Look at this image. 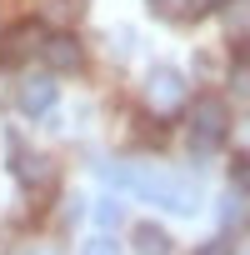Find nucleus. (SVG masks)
Returning a JSON list of instances; mask_svg holds the SVG:
<instances>
[{"label":"nucleus","mask_w":250,"mask_h":255,"mask_svg":"<svg viewBox=\"0 0 250 255\" xmlns=\"http://www.w3.org/2000/svg\"><path fill=\"white\" fill-rule=\"evenodd\" d=\"M100 175L120 190H135L140 200L160 205V210H175V215H190L200 205V180L170 170V165H150V160H110L100 165Z\"/></svg>","instance_id":"f257e3e1"},{"label":"nucleus","mask_w":250,"mask_h":255,"mask_svg":"<svg viewBox=\"0 0 250 255\" xmlns=\"http://www.w3.org/2000/svg\"><path fill=\"white\" fill-rule=\"evenodd\" d=\"M185 100H190V85H185V75L175 70V65H155L150 75H145V105L165 120V115H175V110H185Z\"/></svg>","instance_id":"f03ea898"},{"label":"nucleus","mask_w":250,"mask_h":255,"mask_svg":"<svg viewBox=\"0 0 250 255\" xmlns=\"http://www.w3.org/2000/svg\"><path fill=\"white\" fill-rule=\"evenodd\" d=\"M225 130H230L225 105H220V100H210V95H200V100H195V110H190V150H195V155H210V150L225 140Z\"/></svg>","instance_id":"7ed1b4c3"},{"label":"nucleus","mask_w":250,"mask_h":255,"mask_svg":"<svg viewBox=\"0 0 250 255\" xmlns=\"http://www.w3.org/2000/svg\"><path fill=\"white\" fill-rule=\"evenodd\" d=\"M40 60H50V70H80L85 65V45L75 40V35H45L40 40Z\"/></svg>","instance_id":"20e7f679"},{"label":"nucleus","mask_w":250,"mask_h":255,"mask_svg":"<svg viewBox=\"0 0 250 255\" xmlns=\"http://www.w3.org/2000/svg\"><path fill=\"white\" fill-rule=\"evenodd\" d=\"M20 110H25L30 120L50 115V110H55V80H50V75H25V80H20Z\"/></svg>","instance_id":"39448f33"},{"label":"nucleus","mask_w":250,"mask_h":255,"mask_svg":"<svg viewBox=\"0 0 250 255\" xmlns=\"http://www.w3.org/2000/svg\"><path fill=\"white\" fill-rule=\"evenodd\" d=\"M170 250H175L170 230H160L155 220H140L135 225V255H170Z\"/></svg>","instance_id":"423d86ee"},{"label":"nucleus","mask_w":250,"mask_h":255,"mask_svg":"<svg viewBox=\"0 0 250 255\" xmlns=\"http://www.w3.org/2000/svg\"><path fill=\"white\" fill-rule=\"evenodd\" d=\"M220 225H225V230H240V225H245V200H240L235 190L220 200Z\"/></svg>","instance_id":"0eeeda50"},{"label":"nucleus","mask_w":250,"mask_h":255,"mask_svg":"<svg viewBox=\"0 0 250 255\" xmlns=\"http://www.w3.org/2000/svg\"><path fill=\"white\" fill-rule=\"evenodd\" d=\"M80 5H85V0H50L45 15H50V20H70V15H80Z\"/></svg>","instance_id":"6e6552de"},{"label":"nucleus","mask_w":250,"mask_h":255,"mask_svg":"<svg viewBox=\"0 0 250 255\" xmlns=\"http://www.w3.org/2000/svg\"><path fill=\"white\" fill-rule=\"evenodd\" d=\"M95 220H100L105 230H115V225H120L125 215H120V205H115V200H100V205H95Z\"/></svg>","instance_id":"1a4fd4ad"},{"label":"nucleus","mask_w":250,"mask_h":255,"mask_svg":"<svg viewBox=\"0 0 250 255\" xmlns=\"http://www.w3.org/2000/svg\"><path fill=\"white\" fill-rule=\"evenodd\" d=\"M80 255H120V245H115V235H95V240H85Z\"/></svg>","instance_id":"9d476101"},{"label":"nucleus","mask_w":250,"mask_h":255,"mask_svg":"<svg viewBox=\"0 0 250 255\" xmlns=\"http://www.w3.org/2000/svg\"><path fill=\"white\" fill-rule=\"evenodd\" d=\"M155 5V15H165V20H180L185 15V0H150Z\"/></svg>","instance_id":"9b49d317"},{"label":"nucleus","mask_w":250,"mask_h":255,"mask_svg":"<svg viewBox=\"0 0 250 255\" xmlns=\"http://www.w3.org/2000/svg\"><path fill=\"white\" fill-rule=\"evenodd\" d=\"M230 180H235L240 190H250V155H240V160L230 165Z\"/></svg>","instance_id":"f8f14e48"},{"label":"nucleus","mask_w":250,"mask_h":255,"mask_svg":"<svg viewBox=\"0 0 250 255\" xmlns=\"http://www.w3.org/2000/svg\"><path fill=\"white\" fill-rule=\"evenodd\" d=\"M225 135H235V140H240V150L250 155V115H240V120H235V130H225Z\"/></svg>","instance_id":"ddd939ff"},{"label":"nucleus","mask_w":250,"mask_h":255,"mask_svg":"<svg viewBox=\"0 0 250 255\" xmlns=\"http://www.w3.org/2000/svg\"><path fill=\"white\" fill-rule=\"evenodd\" d=\"M215 5H225V0H185V15H205V10H215Z\"/></svg>","instance_id":"4468645a"},{"label":"nucleus","mask_w":250,"mask_h":255,"mask_svg":"<svg viewBox=\"0 0 250 255\" xmlns=\"http://www.w3.org/2000/svg\"><path fill=\"white\" fill-rule=\"evenodd\" d=\"M195 255H230V240H210V245H200Z\"/></svg>","instance_id":"2eb2a0df"}]
</instances>
